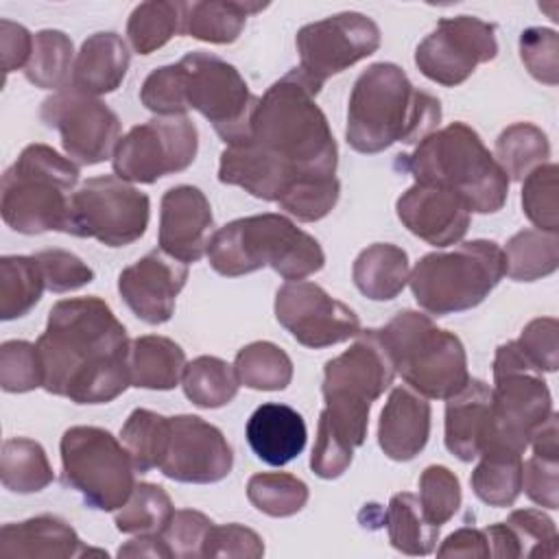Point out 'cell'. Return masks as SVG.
Segmentation results:
<instances>
[{"label":"cell","instance_id":"1","mask_svg":"<svg viewBox=\"0 0 559 559\" xmlns=\"http://www.w3.org/2000/svg\"><path fill=\"white\" fill-rule=\"evenodd\" d=\"M319 92L299 68L275 81L258 98L245 135L221 153L218 181L282 207L301 188L334 179L338 148L314 100Z\"/></svg>","mask_w":559,"mask_h":559},{"label":"cell","instance_id":"2","mask_svg":"<svg viewBox=\"0 0 559 559\" xmlns=\"http://www.w3.org/2000/svg\"><path fill=\"white\" fill-rule=\"evenodd\" d=\"M129 345L124 325L100 297L61 299L35 343L41 386L74 404H107L131 386Z\"/></svg>","mask_w":559,"mask_h":559},{"label":"cell","instance_id":"3","mask_svg":"<svg viewBox=\"0 0 559 559\" xmlns=\"http://www.w3.org/2000/svg\"><path fill=\"white\" fill-rule=\"evenodd\" d=\"M395 367L378 330H360L343 354L323 367V400L310 469L325 480L338 478L365 443L371 404L393 384Z\"/></svg>","mask_w":559,"mask_h":559},{"label":"cell","instance_id":"4","mask_svg":"<svg viewBox=\"0 0 559 559\" xmlns=\"http://www.w3.org/2000/svg\"><path fill=\"white\" fill-rule=\"evenodd\" d=\"M441 103L417 90L395 63H371L354 83L345 138L358 153H380L395 142L419 144L437 131Z\"/></svg>","mask_w":559,"mask_h":559},{"label":"cell","instance_id":"5","mask_svg":"<svg viewBox=\"0 0 559 559\" xmlns=\"http://www.w3.org/2000/svg\"><path fill=\"white\" fill-rule=\"evenodd\" d=\"M397 166L415 177L456 194L469 212L493 214L509 194V177L487 151L480 135L465 122H450L426 135Z\"/></svg>","mask_w":559,"mask_h":559},{"label":"cell","instance_id":"6","mask_svg":"<svg viewBox=\"0 0 559 559\" xmlns=\"http://www.w3.org/2000/svg\"><path fill=\"white\" fill-rule=\"evenodd\" d=\"M210 266L238 277L271 266L286 282L304 280L325 264V253L314 236L299 229L282 214H253L223 225L207 245Z\"/></svg>","mask_w":559,"mask_h":559},{"label":"cell","instance_id":"7","mask_svg":"<svg viewBox=\"0 0 559 559\" xmlns=\"http://www.w3.org/2000/svg\"><path fill=\"white\" fill-rule=\"evenodd\" d=\"M79 166L48 144H28L4 170L2 221L17 234L63 231Z\"/></svg>","mask_w":559,"mask_h":559},{"label":"cell","instance_id":"8","mask_svg":"<svg viewBox=\"0 0 559 559\" xmlns=\"http://www.w3.org/2000/svg\"><path fill=\"white\" fill-rule=\"evenodd\" d=\"M378 334L395 373L419 395L448 400L467 384L469 371L461 338L437 328L428 314L400 310Z\"/></svg>","mask_w":559,"mask_h":559},{"label":"cell","instance_id":"9","mask_svg":"<svg viewBox=\"0 0 559 559\" xmlns=\"http://www.w3.org/2000/svg\"><path fill=\"white\" fill-rule=\"evenodd\" d=\"M502 277V249L491 240H469L452 251H432L419 258L408 284L426 312L445 317L476 308Z\"/></svg>","mask_w":559,"mask_h":559},{"label":"cell","instance_id":"10","mask_svg":"<svg viewBox=\"0 0 559 559\" xmlns=\"http://www.w3.org/2000/svg\"><path fill=\"white\" fill-rule=\"evenodd\" d=\"M63 483L76 489L85 504L118 511L135 487V467L127 448L105 428L72 426L61 443Z\"/></svg>","mask_w":559,"mask_h":559},{"label":"cell","instance_id":"11","mask_svg":"<svg viewBox=\"0 0 559 559\" xmlns=\"http://www.w3.org/2000/svg\"><path fill=\"white\" fill-rule=\"evenodd\" d=\"M550 413L552 397L542 373L524 360L515 341L500 345L493 358L489 443H502L524 454L533 432Z\"/></svg>","mask_w":559,"mask_h":559},{"label":"cell","instance_id":"12","mask_svg":"<svg viewBox=\"0 0 559 559\" xmlns=\"http://www.w3.org/2000/svg\"><path fill=\"white\" fill-rule=\"evenodd\" d=\"M151 201L142 190L118 175H100L72 192L63 231L107 247H124L144 236Z\"/></svg>","mask_w":559,"mask_h":559},{"label":"cell","instance_id":"13","mask_svg":"<svg viewBox=\"0 0 559 559\" xmlns=\"http://www.w3.org/2000/svg\"><path fill=\"white\" fill-rule=\"evenodd\" d=\"M177 68L186 107L207 118L225 144L238 142L258 103V96L251 94L240 72L221 57L203 50L188 52L177 61Z\"/></svg>","mask_w":559,"mask_h":559},{"label":"cell","instance_id":"14","mask_svg":"<svg viewBox=\"0 0 559 559\" xmlns=\"http://www.w3.org/2000/svg\"><path fill=\"white\" fill-rule=\"evenodd\" d=\"M199 148V131L188 116L153 118L131 127L111 155L114 173L133 183H155L186 170Z\"/></svg>","mask_w":559,"mask_h":559},{"label":"cell","instance_id":"15","mask_svg":"<svg viewBox=\"0 0 559 559\" xmlns=\"http://www.w3.org/2000/svg\"><path fill=\"white\" fill-rule=\"evenodd\" d=\"M295 44L299 52L297 68L321 90L330 76L378 50L380 28L371 17L345 11L301 26Z\"/></svg>","mask_w":559,"mask_h":559},{"label":"cell","instance_id":"16","mask_svg":"<svg viewBox=\"0 0 559 559\" xmlns=\"http://www.w3.org/2000/svg\"><path fill=\"white\" fill-rule=\"evenodd\" d=\"M39 118L59 131L66 155L83 166L109 159L120 140L118 116L103 100L70 83L41 103Z\"/></svg>","mask_w":559,"mask_h":559},{"label":"cell","instance_id":"17","mask_svg":"<svg viewBox=\"0 0 559 559\" xmlns=\"http://www.w3.org/2000/svg\"><path fill=\"white\" fill-rule=\"evenodd\" d=\"M498 55L496 26L474 15L439 20L437 28L415 48L419 72L445 87L461 85L472 72Z\"/></svg>","mask_w":559,"mask_h":559},{"label":"cell","instance_id":"18","mask_svg":"<svg viewBox=\"0 0 559 559\" xmlns=\"http://www.w3.org/2000/svg\"><path fill=\"white\" fill-rule=\"evenodd\" d=\"M275 317L297 343L312 349L356 338L360 332V319L347 304L304 280L277 288Z\"/></svg>","mask_w":559,"mask_h":559},{"label":"cell","instance_id":"19","mask_svg":"<svg viewBox=\"0 0 559 559\" xmlns=\"http://www.w3.org/2000/svg\"><path fill=\"white\" fill-rule=\"evenodd\" d=\"M234 465V452L223 432L197 417H168L159 472L177 483L207 485L223 480Z\"/></svg>","mask_w":559,"mask_h":559},{"label":"cell","instance_id":"20","mask_svg":"<svg viewBox=\"0 0 559 559\" xmlns=\"http://www.w3.org/2000/svg\"><path fill=\"white\" fill-rule=\"evenodd\" d=\"M188 266L162 249H155L122 269L118 293L129 310L144 323H166L175 312V299L186 286Z\"/></svg>","mask_w":559,"mask_h":559},{"label":"cell","instance_id":"21","mask_svg":"<svg viewBox=\"0 0 559 559\" xmlns=\"http://www.w3.org/2000/svg\"><path fill=\"white\" fill-rule=\"evenodd\" d=\"M214 225L207 197L197 186H175L164 192L159 203L157 242L164 253L188 264L207 253Z\"/></svg>","mask_w":559,"mask_h":559},{"label":"cell","instance_id":"22","mask_svg":"<svg viewBox=\"0 0 559 559\" xmlns=\"http://www.w3.org/2000/svg\"><path fill=\"white\" fill-rule=\"evenodd\" d=\"M402 225L435 247L459 242L469 227V210L445 188L413 183L395 203Z\"/></svg>","mask_w":559,"mask_h":559},{"label":"cell","instance_id":"23","mask_svg":"<svg viewBox=\"0 0 559 559\" xmlns=\"http://www.w3.org/2000/svg\"><path fill=\"white\" fill-rule=\"evenodd\" d=\"M430 437V404L411 386H395L380 413L378 443L393 461L415 459Z\"/></svg>","mask_w":559,"mask_h":559},{"label":"cell","instance_id":"24","mask_svg":"<svg viewBox=\"0 0 559 559\" xmlns=\"http://www.w3.org/2000/svg\"><path fill=\"white\" fill-rule=\"evenodd\" d=\"M491 437V386L469 378L445 402V448L461 461H474Z\"/></svg>","mask_w":559,"mask_h":559},{"label":"cell","instance_id":"25","mask_svg":"<svg viewBox=\"0 0 559 559\" xmlns=\"http://www.w3.org/2000/svg\"><path fill=\"white\" fill-rule=\"evenodd\" d=\"M308 430L304 417L277 402L258 406L247 421V441L253 454L266 465L282 467L297 459L306 448Z\"/></svg>","mask_w":559,"mask_h":559},{"label":"cell","instance_id":"26","mask_svg":"<svg viewBox=\"0 0 559 559\" xmlns=\"http://www.w3.org/2000/svg\"><path fill=\"white\" fill-rule=\"evenodd\" d=\"M83 544L76 531L57 515H37L24 522H9L0 528V555L68 559L81 557Z\"/></svg>","mask_w":559,"mask_h":559},{"label":"cell","instance_id":"27","mask_svg":"<svg viewBox=\"0 0 559 559\" xmlns=\"http://www.w3.org/2000/svg\"><path fill=\"white\" fill-rule=\"evenodd\" d=\"M129 68V50L118 33H94L74 59L70 85L90 96L109 94L120 87Z\"/></svg>","mask_w":559,"mask_h":559},{"label":"cell","instance_id":"28","mask_svg":"<svg viewBox=\"0 0 559 559\" xmlns=\"http://www.w3.org/2000/svg\"><path fill=\"white\" fill-rule=\"evenodd\" d=\"M186 367L183 349L166 336L146 334L129 345V382L138 389L170 391L179 384Z\"/></svg>","mask_w":559,"mask_h":559},{"label":"cell","instance_id":"29","mask_svg":"<svg viewBox=\"0 0 559 559\" xmlns=\"http://www.w3.org/2000/svg\"><path fill=\"white\" fill-rule=\"evenodd\" d=\"M408 275L411 266L406 251L391 242L369 245L358 253L352 266L356 288L373 301L397 297L408 284Z\"/></svg>","mask_w":559,"mask_h":559},{"label":"cell","instance_id":"30","mask_svg":"<svg viewBox=\"0 0 559 559\" xmlns=\"http://www.w3.org/2000/svg\"><path fill=\"white\" fill-rule=\"evenodd\" d=\"M478 456L480 461L469 476L476 498L489 507H511L522 493V452L502 443H487Z\"/></svg>","mask_w":559,"mask_h":559},{"label":"cell","instance_id":"31","mask_svg":"<svg viewBox=\"0 0 559 559\" xmlns=\"http://www.w3.org/2000/svg\"><path fill=\"white\" fill-rule=\"evenodd\" d=\"M269 4L236 2V0H203L183 2L181 33L207 44H231L240 37L247 17Z\"/></svg>","mask_w":559,"mask_h":559},{"label":"cell","instance_id":"32","mask_svg":"<svg viewBox=\"0 0 559 559\" xmlns=\"http://www.w3.org/2000/svg\"><path fill=\"white\" fill-rule=\"evenodd\" d=\"M504 275L515 282H535L557 271L559 238L552 231L522 229L502 249Z\"/></svg>","mask_w":559,"mask_h":559},{"label":"cell","instance_id":"33","mask_svg":"<svg viewBox=\"0 0 559 559\" xmlns=\"http://www.w3.org/2000/svg\"><path fill=\"white\" fill-rule=\"evenodd\" d=\"M384 526L391 546L404 555H428L435 550L439 526L426 520L419 498L408 491L391 496L384 511Z\"/></svg>","mask_w":559,"mask_h":559},{"label":"cell","instance_id":"34","mask_svg":"<svg viewBox=\"0 0 559 559\" xmlns=\"http://www.w3.org/2000/svg\"><path fill=\"white\" fill-rule=\"evenodd\" d=\"M0 478L9 491L35 493L46 489L55 474L41 443L26 437H13L2 443Z\"/></svg>","mask_w":559,"mask_h":559},{"label":"cell","instance_id":"35","mask_svg":"<svg viewBox=\"0 0 559 559\" xmlns=\"http://www.w3.org/2000/svg\"><path fill=\"white\" fill-rule=\"evenodd\" d=\"M46 288L41 269L33 255L0 258V319L24 317Z\"/></svg>","mask_w":559,"mask_h":559},{"label":"cell","instance_id":"36","mask_svg":"<svg viewBox=\"0 0 559 559\" xmlns=\"http://www.w3.org/2000/svg\"><path fill=\"white\" fill-rule=\"evenodd\" d=\"M181 386L186 397L199 408H221L238 393L234 365L216 356H199L183 367Z\"/></svg>","mask_w":559,"mask_h":559},{"label":"cell","instance_id":"37","mask_svg":"<svg viewBox=\"0 0 559 559\" xmlns=\"http://www.w3.org/2000/svg\"><path fill=\"white\" fill-rule=\"evenodd\" d=\"M234 371L240 384L255 391H282L293 380V360L271 341H253L238 349Z\"/></svg>","mask_w":559,"mask_h":559},{"label":"cell","instance_id":"38","mask_svg":"<svg viewBox=\"0 0 559 559\" xmlns=\"http://www.w3.org/2000/svg\"><path fill=\"white\" fill-rule=\"evenodd\" d=\"M550 142L546 133L531 122H513L496 140V162L509 181H522L531 170L546 164Z\"/></svg>","mask_w":559,"mask_h":559},{"label":"cell","instance_id":"39","mask_svg":"<svg viewBox=\"0 0 559 559\" xmlns=\"http://www.w3.org/2000/svg\"><path fill=\"white\" fill-rule=\"evenodd\" d=\"M74 68L72 39L63 31L46 28L35 33L33 52L24 68L26 79L41 90H61L70 83Z\"/></svg>","mask_w":559,"mask_h":559},{"label":"cell","instance_id":"40","mask_svg":"<svg viewBox=\"0 0 559 559\" xmlns=\"http://www.w3.org/2000/svg\"><path fill=\"white\" fill-rule=\"evenodd\" d=\"M183 2L151 0L138 4L127 22V37L138 55H151L181 33Z\"/></svg>","mask_w":559,"mask_h":559},{"label":"cell","instance_id":"41","mask_svg":"<svg viewBox=\"0 0 559 559\" xmlns=\"http://www.w3.org/2000/svg\"><path fill=\"white\" fill-rule=\"evenodd\" d=\"M308 496V485L286 472H260L247 483L249 502L271 518H288L299 513L306 507Z\"/></svg>","mask_w":559,"mask_h":559},{"label":"cell","instance_id":"42","mask_svg":"<svg viewBox=\"0 0 559 559\" xmlns=\"http://www.w3.org/2000/svg\"><path fill=\"white\" fill-rule=\"evenodd\" d=\"M175 507L164 487L155 483H140L133 487L129 500L116 511V528L127 535L162 533Z\"/></svg>","mask_w":559,"mask_h":559},{"label":"cell","instance_id":"43","mask_svg":"<svg viewBox=\"0 0 559 559\" xmlns=\"http://www.w3.org/2000/svg\"><path fill=\"white\" fill-rule=\"evenodd\" d=\"M168 417L148 408H135L120 428L122 445L127 448L135 472L146 474L159 465L164 450Z\"/></svg>","mask_w":559,"mask_h":559},{"label":"cell","instance_id":"44","mask_svg":"<svg viewBox=\"0 0 559 559\" xmlns=\"http://www.w3.org/2000/svg\"><path fill=\"white\" fill-rule=\"evenodd\" d=\"M557 175L559 168L546 162L531 170L522 181V210L526 218L542 231L557 234L559 205H557Z\"/></svg>","mask_w":559,"mask_h":559},{"label":"cell","instance_id":"45","mask_svg":"<svg viewBox=\"0 0 559 559\" xmlns=\"http://www.w3.org/2000/svg\"><path fill=\"white\" fill-rule=\"evenodd\" d=\"M419 504L426 520L441 528L461 507L459 476L445 465H428L419 476Z\"/></svg>","mask_w":559,"mask_h":559},{"label":"cell","instance_id":"46","mask_svg":"<svg viewBox=\"0 0 559 559\" xmlns=\"http://www.w3.org/2000/svg\"><path fill=\"white\" fill-rule=\"evenodd\" d=\"M44 373L37 347L28 341L0 345V386L7 393H26L41 386Z\"/></svg>","mask_w":559,"mask_h":559},{"label":"cell","instance_id":"47","mask_svg":"<svg viewBox=\"0 0 559 559\" xmlns=\"http://www.w3.org/2000/svg\"><path fill=\"white\" fill-rule=\"evenodd\" d=\"M507 526L513 531L522 557H557V526L539 509H518L507 518Z\"/></svg>","mask_w":559,"mask_h":559},{"label":"cell","instance_id":"48","mask_svg":"<svg viewBox=\"0 0 559 559\" xmlns=\"http://www.w3.org/2000/svg\"><path fill=\"white\" fill-rule=\"evenodd\" d=\"M520 59L531 72V76L539 83H559V37L552 28L531 26L522 31Z\"/></svg>","mask_w":559,"mask_h":559},{"label":"cell","instance_id":"49","mask_svg":"<svg viewBox=\"0 0 559 559\" xmlns=\"http://www.w3.org/2000/svg\"><path fill=\"white\" fill-rule=\"evenodd\" d=\"M212 520L194 509H179L170 515L164 531L159 533L170 550V557L177 559H197L203 557V546L212 528Z\"/></svg>","mask_w":559,"mask_h":559},{"label":"cell","instance_id":"50","mask_svg":"<svg viewBox=\"0 0 559 559\" xmlns=\"http://www.w3.org/2000/svg\"><path fill=\"white\" fill-rule=\"evenodd\" d=\"M140 100L148 111L162 118L186 116L188 107L183 103L181 76H179L177 63L155 68L140 87Z\"/></svg>","mask_w":559,"mask_h":559},{"label":"cell","instance_id":"51","mask_svg":"<svg viewBox=\"0 0 559 559\" xmlns=\"http://www.w3.org/2000/svg\"><path fill=\"white\" fill-rule=\"evenodd\" d=\"M41 269L46 288L52 293H70L94 280V271L72 251L44 249L33 255Z\"/></svg>","mask_w":559,"mask_h":559},{"label":"cell","instance_id":"52","mask_svg":"<svg viewBox=\"0 0 559 559\" xmlns=\"http://www.w3.org/2000/svg\"><path fill=\"white\" fill-rule=\"evenodd\" d=\"M559 323L555 317H539L524 325L520 338L515 341L524 360L539 373L557 371L559 349H557Z\"/></svg>","mask_w":559,"mask_h":559},{"label":"cell","instance_id":"53","mask_svg":"<svg viewBox=\"0 0 559 559\" xmlns=\"http://www.w3.org/2000/svg\"><path fill=\"white\" fill-rule=\"evenodd\" d=\"M264 555L262 537L242 524H212L203 557H236V559H258Z\"/></svg>","mask_w":559,"mask_h":559},{"label":"cell","instance_id":"54","mask_svg":"<svg viewBox=\"0 0 559 559\" xmlns=\"http://www.w3.org/2000/svg\"><path fill=\"white\" fill-rule=\"evenodd\" d=\"M522 489L539 507H559V456L531 454L522 463Z\"/></svg>","mask_w":559,"mask_h":559},{"label":"cell","instance_id":"55","mask_svg":"<svg viewBox=\"0 0 559 559\" xmlns=\"http://www.w3.org/2000/svg\"><path fill=\"white\" fill-rule=\"evenodd\" d=\"M0 52L4 74L26 68L33 52V35L17 22L0 20Z\"/></svg>","mask_w":559,"mask_h":559},{"label":"cell","instance_id":"56","mask_svg":"<svg viewBox=\"0 0 559 559\" xmlns=\"http://www.w3.org/2000/svg\"><path fill=\"white\" fill-rule=\"evenodd\" d=\"M439 557H489L485 528L463 526L450 533L437 548Z\"/></svg>","mask_w":559,"mask_h":559},{"label":"cell","instance_id":"57","mask_svg":"<svg viewBox=\"0 0 559 559\" xmlns=\"http://www.w3.org/2000/svg\"><path fill=\"white\" fill-rule=\"evenodd\" d=\"M118 557H151V559H170V550L159 533H140L138 537L122 544L116 552Z\"/></svg>","mask_w":559,"mask_h":559},{"label":"cell","instance_id":"58","mask_svg":"<svg viewBox=\"0 0 559 559\" xmlns=\"http://www.w3.org/2000/svg\"><path fill=\"white\" fill-rule=\"evenodd\" d=\"M487 535V546H489V557H500V559H518L522 557L520 544L513 535V531L507 526V522H498L485 528Z\"/></svg>","mask_w":559,"mask_h":559}]
</instances>
